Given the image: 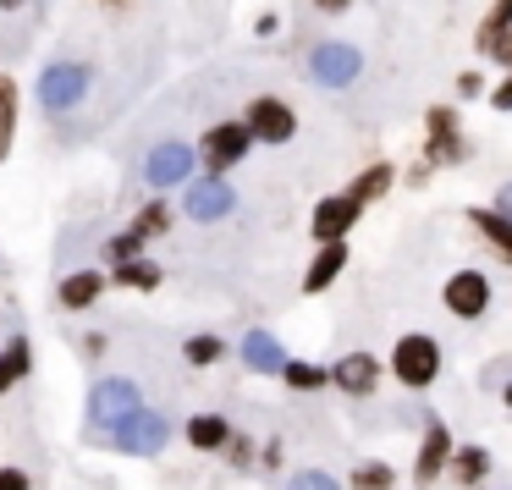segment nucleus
I'll list each match as a JSON object with an SVG mask.
<instances>
[{"mask_svg": "<svg viewBox=\"0 0 512 490\" xmlns=\"http://www.w3.org/2000/svg\"><path fill=\"white\" fill-rule=\"evenodd\" d=\"M490 298H496V287H490V276H485V270H474V265L452 270V276H446V287H441V309L452 314V320H463V325L485 320Z\"/></svg>", "mask_w": 512, "mask_h": 490, "instance_id": "6e6552de", "label": "nucleus"}, {"mask_svg": "<svg viewBox=\"0 0 512 490\" xmlns=\"http://www.w3.org/2000/svg\"><path fill=\"white\" fill-rule=\"evenodd\" d=\"M243 122H248V133H254V144H270V149L298 138V111H292L281 94H254V100L243 105Z\"/></svg>", "mask_w": 512, "mask_h": 490, "instance_id": "1a4fd4ad", "label": "nucleus"}, {"mask_svg": "<svg viewBox=\"0 0 512 490\" xmlns=\"http://www.w3.org/2000/svg\"><path fill=\"white\" fill-rule=\"evenodd\" d=\"M78 353L89 358V364H100V358L111 353V336H105V331H83L78 336Z\"/></svg>", "mask_w": 512, "mask_h": 490, "instance_id": "f704fd0d", "label": "nucleus"}, {"mask_svg": "<svg viewBox=\"0 0 512 490\" xmlns=\"http://www.w3.org/2000/svg\"><path fill=\"white\" fill-rule=\"evenodd\" d=\"M309 6L320 17H347V12H353V0H309Z\"/></svg>", "mask_w": 512, "mask_h": 490, "instance_id": "ea45409f", "label": "nucleus"}, {"mask_svg": "<svg viewBox=\"0 0 512 490\" xmlns=\"http://www.w3.org/2000/svg\"><path fill=\"white\" fill-rule=\"evenodd\" d=\"M457 441L452 430H446V419H424V435H419V452H413V485H435V479H446V463H452Z\"/></svg>", "mask_w": 512, "mask_h": 490, "instance_id": "f8f14e48", "label": "nucleus"}, {"mask_svg": "<svg viewBox=\"0 0 512 490\" xmlns=\"http://www.w3.org/2000/svg\"><path fill=\"white\" fill-rule=\"evenodd\" d=\"M248 149H254V133H248L243 116H237V122H210L199 133V166L215 171V177H232L248 160Z\"/></svg>", "mask_w": 512, "mask_h": 490, "instance_id": "0eeeda50", "label": "nucleus"}, {"mask_svg": "<svg viewBox=\"0 0 512 490\" xmlns=\"http://www.w3.org/2000/svg\"><path fill=\"white\" fill-rule=\"evenodd\" d=\"M364 221V204L353 199V193H325L320 204H314V215H309V237L314 243H336V237H347L353 226Z\"/></svg>", "mask_w": 512, "mask_h": 490, "instance_id": "ddd939ff", "label": "nucleus"}, {"mask_svg": "<svg viewBox=\"0 0 512 490\" xmlns=\"http://www.w3.org/2000/svg\"><path fill=\"white\" fill-rule=\"evenodd\" d=\"M485 105H490V111H501V116L512 111V78H507V72H501V78L485 89Z\"/></svg>", "mask_w": 512, "mask_h": 490, "instance_id": "c9c22d12", "label": "nucleus"}, {"mask_svg": "<svg viewBox=\"0 0 512 490\" xmlns=\"http://www.w3.org/2000/svg\"><path fill=\"white\" fill-rule=\"evenodd\" d=\"M226 353H232V342H226V336H215V331H193L188 342H182V358H188L193 369H215Z\"/></svg>", "mask_w": 512, "mask_h": 490, "instance_id": "bb28decb", "label": "nucleus"}, {"mask_svg": "<svg viewBox=\"0 0 512 490\" xmlns=\"http://www.w3.org/2000/svg\"><path fill=\"white\" fill-rule=\"evenodd\" d=\"M347 490H397V468L386 457H369V463H358L347 474Z\"/></svg>", "mask_w": 512, "mask_h": 490, "instance_id": "c85d7f7f", "label": "nucleus"}, {"mask_svg": "<svg viewBox=\"0 0 512 490\" xmlns=\"http://www.w3.org/2000/svg\"><path fill=\"white\" fill-rule=\"evenodd\" d=\"M144 248H149L144 237H138L133 226H122L116 237H105V248H100V254H105V265H122V259H138Z\"/></svg>", "mask_w": 512, "mask_h": 490, "instance_id": "c756f323", "label": "nucleus"}, {"mask_svg": "<svg viewBox=\"0 0 512 490\" xmlns=\"http://www.w3.org/2000/svg\"><path fill=\"white\" fill-rule=\"evenodd\" d=\"M303 72L320 89H353L364 78V50L347 45V39H314L309 56H303Z\"/></svg>", "mask_w": 512, "mask_h": 490, "instance_id": "7ed1b4c3", "label": "nucleus"}, {"mask_svg": "<svg viewBox=\"0 0 512 490\" xmlns=\"http://www.w3.org/2000/svg\"><path fill=\"white\" fill-rule=\"evenodd\" d=\"M94 89V67L78 56H50L45 72L34 78V105L50 116V122H61V116H72L83 100H89Z\"/></svg>", "mask_w": 512, "mask_h": 490, "instance_id": "f257e3e1", "label": "nucleus"}, {"mask_svg": "<svg viewBox=\"0 0 512 490\" xmlns=\"http://www.w3.org/2000/svg\"><path fill=\"white\" fill-rule=\"evenodd\" d=\"M276 34H281V17L276 12H259L254 17V39H276Z\"/></svg>", "mask_w": 512, "mask_h": 490, "instance_id": "58836bf2", "label": "nucleus"}, {"mask_svg": "<svg viewBox=\"0 0 512 490\" xmlns=\"http://www.w3.org/2000/svg\"><path fill=\"white\" fill-rule=\"evenodd\" d=\"M452 83H457V100H463V105H468V100H485V89H490V83H485V72H479V67L457 72Z\"/></svg>", "mask_w": 512, "mask_h": 490, "instance_id": "72a5a7b5", "label": "nucleus"}, {"mask_svg": "<svg viewBox=\"0 0 512 490\" xmlns=\"http://www.w3.org/2000/svg\"><path fill=\"white\" fill-rule=\"evenodd\" d=\"M193 171H199V149H193V144H182V138H160V144L144 155L138 177H144V188L171 193V188H188V182H193Z\"/></svg>", "mask_w": 512, "mask_h": 490, "instance_id": "423d86ee", "label": "nucleus"}, {"mask_svg": "<svg viewBox=\"0 0 512 490\" xmlns=\"http://www.w3.org/2000/svg\"><path fill=\"white\" fill-rule=\"evenodd\" d=\"M17 122H23V89H17V78H6V72H0V166L12 160Z\"/></svg>", "mask_w": 512, "mask_h": 490, "instance_id": "4be33fe9", "label": "nucleus"}, {"mask_svg": "<svg viewBox=\"0 0 512 490\" xmlns=\"http://www.w3.org/2000/svg\"><path fill=\"white\" fill-rule=\"evenodd\" d=\"M468 155H474V144L463 138V127H457V133H424V160H430L435 171H452V166H463Z\"/></svg>", "mask_w": 512, "mask_h": 490, "instance_id": "b1692460", "label": "nucleus"}, {"mask_svg": "<svg viewBox=\"0 0 512 490\" xmlns=\"http://www.w3.org/2000/svg\"><path fill=\"white\" fill-rule=\"evenodd\" d=\"M468 226H474L479 237H485V248L501 259V265H512V215L496 210V204H468Z\"/></svg>", "mask_w": 512, "mask_h": 490, "instance_id": "dca6fc26", "label": "nucleus"}, {"mask_svg": "<svg viewBox=\"0 0 512 490\" xmlns=\"http://www.w3.org/2000/svg\"><path fill=\"white\" fill-rule=\"evenodd\" d=\"M391 188H397V166H391V160H369V166L358 171L353 182H347V193H353L364 210H369V204H380Z\"/></svg>", "mask_w": 512, "mask_h": 490, "instance_id": "aec40b11", "label": "nucleus"}, {"mask_svg": "<svg viewBox=\"0 0 512 490\" xmlns=\"http://www.w3.org/2000/svg\"><path fill=\"white\" fill-rule=\"evenodd\" d=\"M496 210H507V215H512V177L496 188Z\"/></svg>", "mask_w": 512, "mask_h": 490, "instance_id": "79ce46f5", "label": "nucleus"}, {"mask_svg": "<svg viewBox=\"0 0 512 490\" xmlns=\"http://www.w3.org/2000/svg\"><path fill=\"white\" fill-rule=\"evenodd\" d=\"M507 28H512V0H490V12L479 17V28H474V50H479V56H490Z\"/></svg>", "mask_w": 512, "mask_h": 490, "instance_id": "cd10ccee", "label": "nucleus"}, {"mask_svg": "<svg viewBox=\"0 0 512 490\" xmlns=\"http://www.w3.org/2000/svg\"><path fill=\"white\" fill-rule=\"evenodd\" d=\"M457 127H463V111H457L452 100H441V105L424 111V133H457Z\"/></svg>", "mask_w": 512, "mask_h": 490, "instance_id": "2f4dec72", "label": "nucleus"}, {"mask_svg": "<svg viewBox=\"0 0 512 490\" xmlns=\"http://www.w3.org/2000/svg\"><path fill=\"white\" fill-rule=\"evenodd\" d=\"M105 287H111V276H105V270H67V276L56 281V303L67 314H89L94 303L105 298Z\"/></svg>", "mask_w": 512, "mask_h": 490, "instance_id": "2eb2a0df", "label": "nucleus"}, {"mask_svg": "<svg viewBox=\"0 0 512 490\" xmlns=\"http://www.w3.org/2000/svg\"><path fill=\"white\" fill-rule=\"evenodd\" d=\"M441 342H435L430 331H408V336H397V347H391V358H386V375L397 380V386H408V391H430L435 380H441Z\"/></svg>", "mask_w": 512, "mask_h": 490, "instance_id": "f03ea898", "label": "nucleus"}, {"mask_svg": "<svg viewBox=\"0 0 512 490\" xmlns=\"http://www.w3.org/2000/svg\"><path fill=\"white\" fill-rule=\"evenodd\" d=\"M276 380H281L287 391H298V397H314V391H331V364H309V358H287Z\"/></svg>", "mask_w": 512, "mask_h": 490, "instance_id": "5701e85b", "label": "nucleus"}, {"mask_svg": "<svg viewBox=\"0 0 512 490\" xmlns=\"http://www.w3.org/2000/svg\"><path fill=\"white\" fill-rule=\"evenodd\" d=\"M226 463H232V474H254V435H248V430H232V441H226Z\"/></svg>", "mask_w": 512, "mask_h": 490, "instance_id": "7c9ffc66", "label": "nucleus"}, {"mask_svg": "<svg viewBox=\"0 0 512 490\" xmlns=\"http://www.w3.org/2000/svg\"><path fill=\"white\" fill-rule=\"evenodd\" d=\"M287 490H342V485H336L325 468H298V474L287 479Z\"/></svg>", "mask_w": 512, "mask_h": 490, "instance_id": "473e14b6", "label": "nucleus"}, {"mask_svg": "<svg viewBox=\"0 0 512 490\" xmlns=\"http://www.w3.org/2000/svg\"><path fill=\"white\" fill-rule=\"evenodd\" d=\"M111 281H116V287H127V292H160L166 270H160L149 254H138V259H122V265H111Z\"/></svg>", "mask_w": 512, "mask_h": 490, "instance_id": "393cba45", "label": "nucleus"}, {"mask_svg": "<svg viewBox=\"0 0 512 490\" xmlns=\"http://www.w3.org/2000/svg\"><path fill=\"white\" fill-rule=\"evenodd\" d=\"M34 0H0V12H28Z\"/></svg>", "mask_w": 512, "mask_h": 490, "instance_id": "37998d69", "label": "nucleus"}, {"mask_svg": "<svg viewBox=\"0 0 512 490\" xmlns=\"http://www.w3.org/2000/svg\"><path fill=\"white\" fill-rule=\"evenodd\" d=\"M347 259H353V248H347V237H336V243H320L309 259V270H303V298H320V292H331L336 281H342Z\"/></svg>", "mask_w": 512, "mask_h": 490, "instance_id": "4468645a", "label": "nucleus"}, {"mask_svg": "<svg viewBox=\"0 0 512 490\" xmlns=\"http://www.w3.org/2000/svg\"><path fill=\"white\" fill-rule=\"evenodd\" d=\"M485 61H496V67H501V72H507V78H512V28H507V34L496 39V50H490Z\"/></svg>", "mask_w": 512, "mask_h": 490, "instance_id": "4c0bfd02", "label": "nucleus"}, {"mask_svg": "<svg viewBox=\"0 0 512 490\" xmlns=\"http://www.w3.org/2000/svg\"><path fill=\"white\" fill-rule=\"evenodd\" d=\"M496 474V457H490V446H457L452 452V463H446V479H452L457 490H479L485 479Z\"/></svg>", "mask_w": 512, "mask_h": 490, "instance_id": "f3484780", "label": "nucleus"}, {"mask_svg": "<svg viewBox=\"0 0 512 490\" xmlns=\"http://www.w3.org/2000/svg\"><path fill=\"white\" fill-rule=\"evenodd\" d=\"M232 210H237V188L226 177H215V171H204V177H193L188 188H182V215L199 221V226L226 221Z\"/></svg>", "mask_w": 512, "mask_h": 490, "instance_id": "9d476101", "label": "nucleus"}, {"mask_svg": "<svg viewBox=\"0 0 512 490\" xmlns=\"http://www.w3.org/2000/svg\"><path fill=\"white\" fill-rule=\"evenodd\" d=\"M380 380H386V364H380L375 353H364V347H353V353H342L331 364V391H342V397H353V402L375 397Z\"/></svg>", "mask_w": 512, "mask_h": 490, "instance_id": "9b49d317", "label": "nucleus"}, {"mask_svg": "<svg viewBox=\"0 0 512 490\" xmlns=\"http://www.w3.org/2000/svg\"><path fill=\"white\" fill-rule=\"evenodd\" d=\"M237 358H243L248 375H281V364H287V347H281L270 331H248L243 342H237Z\"/></svg>", "mask_w": 512, "mask_h": 490, "instance_id": "a211bd4d", "label": "nucleus"}, {"mask_svg": "<svg viewBox=\"0 0 512 490\" xmlns=\"http://www.w3.org/2000/svg\"><path fill=\"white\" fill-rule=\"evenodd\" d=\"M430 177H435V166H430V160L419 155V166H408V188H424V182H430Z\"/></svg>", "mask_w": 512, "mask_h": 490, "instance_id": "a19ab883", "label": "nucleus"}, {"mask_svg": "<svg viewBox=\"0 0 512 490\" xmlns=\"http://www.w3.org/2000/svg\"><path fill=\"white\" fill-rule=\"evenodd\" d=\"M28 375H34V342H28V336H12V342L0 347V397L17 391Z\"/></svg>", "mask_w": 512, "mask_h": 490, "instance_id": "412c9836", "label": "nucleus"}, {"mask_svg": "<svg viewBox=\"0 0 512 490\" xmlns=\"http://www.w3.org/2000/svg\"><path fill=\"white\" fill-rule=\"evenodd\" d=\"M501 402H507V413H512V380H507V386H501Z\"/></svg>", "mask_w": 512, "mask_h": 490, "instance_id": "c03bdc74", "label": "nucleus"}, {"mask_svg": "<svg viewBox=\"0 0 512 490\" xmlns=\"http://www.w3.org/2000/svg\"><path fill=\"white\" fill-rule=\"evenodd\" d=\"M182 441H188L193 452H226V441H232V419H226V413H193V419L182 424Z\"/></svg>", "mask_w": 512, "mask_h": 490, "instance_id": "6ab92c4d", "label": "nucleus"}, {"mask_svg": "<svg viewBox=\"0 0 512 490\" xmlns=\"http://www.w3.org/2000/svg\"><path fill=\"white\" fill-rule=\"evenodd\" d=\"M0 490H34V474L17 468V463H6V468H0Z\"/></svg>", "mask_w": 512, "mask_h": 490, "instance_id": "e433bc0d", "label": "nucleus"}, {"mask_svg": "<svg viewBox=\"0 0 512 490\" xmlns=\"http://www.w3.org/2000/svg\"><path fill=\"white\" fill-rule=\"evenodd\" d=\"M171 226H177V210L166 204V193H155V199H149L144 210L133 215V232L144 237V243H155V237H166Z\"/></svg>", "mask_w": 512, "mask_h": 490, "instance_id": "a878e982", "label": "nucleus"}, {"mask_svg": "<svg viewBox=\"0 0 512 490\" xmlns=\"http://www.w3.org/2000/svg\"><path fill=\"white\" fill-rule=\"evenodd\" d=\"M133 408H144V386H138L133 375H105L89 386L83 424H89V430H111V424H122Z\"/></svg>", "mask_w": 512, "mask_h": 490, "instance_id": "39448f33", "label": "nucleus"}, {"mask_svg": "<svg viewBox=\"0 0 512 490\" xmlns=\"http://www.w3.org/2000/svg\"><path fill=\"white\" fill-rule=\"evenodd\" d=\"M166 441H171V419H166V413H155V408H133L122 424L105 430V446L122 452V457H160V452H166Z\"/></svg>", "mask_w": 512, "mask_h": 490, "instance_id": "20e7f679", "label": "nucleus"}]
</instances>
